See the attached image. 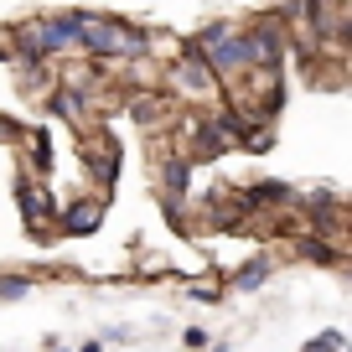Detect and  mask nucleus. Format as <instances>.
<instances>
[{
  "instance_id": "7ed1b4c3",
  "label": "nucleus",
  "mask_w": 352,
  "mask_h": 352,
  "mask_svg": "<svg viewBox=\"0 0 352 352\" xmlns=\"http://www.w3.org/2000/svg\"><path fill=\"white\" fill-rule=\"evenodd\" d=\"M187 187V161H171L166 166V192H182Z\"/></svg>"
},
{
  "instance_id": "0eeeda50",
  "label": "nucleus",
  "mask_w": 352,
  "mask_h": 352,
  "mask_svg": "<svg viewBox=\"0 0 352 352\" xmlns=\"http://www.w3.org/2000/svg\"><path fill=\"white\" fill-rule=\"evenodd\" d=\"M83 352H104V342H88V347H83Z\"/></svg>"
},
{
  "instance_id": "423d86ee",
  "label": "nucleus",
  "mask_w": 352,
  "mask_h": 352,
  "mask_svg": "<svg viewBox=\"0 0 352 352\" xmlns=\"http://www.w3.org/2000/svg\"><path fill=\"white\" fill-rule=\"evenodd\" d=\"M52 109H57V114H78V94H73V88H67V94H57Z\"/></svg>"
},
{
  "instance_id": "f03ea898",
  "label": "nucleus",
  "mask_w": 352,
  "mask_h": 352,
  "mask_svg": "<svg viewBox=\"0 0 352 352\" xmlns=\"http://www.w3.org/2000/svg\"><path fill=\"white\" fill-rule=\"evenodd\" d=\"M264 280H270V264H264V259H254V264H243L239 275H233V290H259Z\"/></svg>"
},
{
  "instance_id": "f257e3e1",
  "label": "nucleus",
  "mask_w": 352,
  "mask_h": 352,
  "mask_svg": "<svg viewBox=\"0 0 352 352\" xmlns=\"http://www.w3.org/2000/svg\"><path fill=\"white\" fill-rule=\"evenodd\" d=\"M99 218H104L99 202H73V208L63 212V233H94V228H99Z\"/></svg>"
},
{
  "instance_id": "20e7f679",
  "label": "nucleus",
  "mask_w": 352,
  "mask_h": 352,
  "mask_svg": "<svg viewBox=\"0 0 352 352\" xmlns=\"http://www.w3.org/2000/svg\"><path fill=\"white\" fill-rule=\"evenodd\" d=\"M306 352H342V331H327V337L306 342Z\"/></svg>"
},
{
  "instance_id": "39448f33",
  "label": "nucleus",
  "mask_w": 352,
  "mask_h": 352,
  "mask_svg": "<svg viewBox=\"0 0 352 352\" xmlns=\"http://www.w3.org/2000/svg\"><path fill=\"white\" fill-rule=\"evenodd\" d=\"M26 290H32V280H0V300H16Z\"/></svg>"
}]
</instances>
